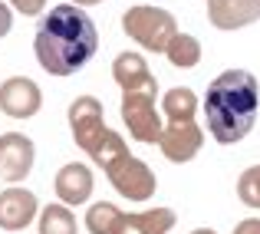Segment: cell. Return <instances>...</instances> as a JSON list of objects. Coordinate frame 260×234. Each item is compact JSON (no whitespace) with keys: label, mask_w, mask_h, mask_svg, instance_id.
<instances>
[{"label":"cell","mask_w":260,"mask_h":234,"mask_svg":"<svg viewBox=\"0 0 260 234\" xmlns=\"http://www.w3.org/2000/svg\"><path fill=\"white\" fill-rule=\"evenodd\" d=\"M10 30H13V7L7 4V0H0V40H4Z\"/></svg>","instance_id":"7402d4cb"},{"label":"cell","mask_w":260,"mask_h":234,"mask_svg":"<svg viewBox=\"0 0 260 234\" xmlns=\"http://www.w3.org/2000/svg\"><path fill=\"white\" fill-rule=\"evenodd\" d=\"M95 50H99V30L86 13V7L76 4L50 7V13L40 20L37 37H33L37 63L59 79L79 73L95 56Z\"/></svg>","instance_id":"6da1fadb"},{"label":"cell","mask_w":260,"mask_h":234,"mask_svg":"<svg viewBox=\"0 0 260 234\" xmlns=\"http://www.w3.org/2000/svg\"><path fill=\"white\" fill-rule=\"evenodd\" d=\"M122 155H128V145H125V139H122V132L109 129V132L102 135V142L95 145V152L89 155V158H92V165H99V168L106 171L109 165H115Z\"/></svg>","instance_id":"d6986e66"},{"label":"cell","mask_w":260,"mask_h":234,"mask_svg":"<svg viewBox=\"0 0 260 234\" xmlns=\"http://www.w3.org/2000/svg\"><path fill=\"white\" fill-rule=\"evenodd\" d=\"M43 109V89L30 76H10L0 82V112L10 119H33Z\"/></svg>","instance_id":"9c48e42d"},{"label":"cell","mask_w":260,"mask_h":234,"mask_svg":"<svg viewBox=\"0 0 260 234\" xmlns=\"http://www.w3.org/2000/svg\"><path fill=\"white\" fill-rule=\"evenodd\" d=\"M70 132L76 139V145L86 155L95 152V145L102 142V135L109 132L106 126V109L95 96H76L70 102Z\"/></svg>","instance_id":"8992f818"},{"label":"cell","mask_w":260,"mask_h":234,"mask_svg":"<svg viewBox=\"0 0 260 234\" xmlns=\"http://www.w3.org/2000/svg\"><path fill=\"white\" fill-rule=\"evenodd\" d=\"M165 56L175 70H194L201 63V40L191 33H175L172 43L165 46Z\"/></svg>","instance_id":"e0dca14e"},{"label":"cell","mask_w":260,"mask_h":234,"mask_svg":"<svg viewBox=\"0 0 260 234\" xmlns=\"http://www.w3.org/2000/svg\"><path fill=\"white\" fill-rule=\"evenodd\" d=\"M208 20L224 33L254 26L260 20V0H208Z\"/></svg>","instance_id":"7c38bea8"},{"label":"cell","mask_w":260,"mask_h":234,"mask_svg":"<svg viewBox=\"0 0 260 234\" xmlns=\"http://www.w3.org/2000/svg\"><path fill=\"white\" fill-rule=\"evenodd\" d=\"M106 175H109V185H112L125 201H148V198H155V191H158L155 171L148 168V162L135 158L132 152L122 155L115 165H109Z\"/></svg>","instance_id":"5b68a950"},{"label":"cell","mask_w":260,"mask_h":234,"mask_svg":"<svg viewBox=\"0 0 260 234\" xmlns=\"http://www.w3.org/2000/svg\"><path fill=\"white\" fill-rule=\"evenodd\" d=\"M7 4L17 13H23V17H40L46 10V0H7Z\"/></svg>","instance_id":"44dd1931"},{"label":"cell","mask_w":260,"mask_h":234,"mask_svg":"<svg viewBox=\"0 0 260 234\" xmlns=\"http://www.w3.org/2000/svg\"><path fill=\"white\" fill-rule=\"evenodd\" d=\"M158 149L168 162L184 165L198 158V152L204 149V129L194 119H168L158 135Z\"/></svg>","instance_id":"52a82bcc"},{"label":"cell","mask_w":260,"mask_h":234,"mask_svg":"<svg viewBox=\"0 0 260 234\" xmlns=\"http://www.w3.org/2000/svg\"><path fill=\"white\" fill-rule=\"evenodd\" d=\"M260 112V82L250 70H224L204 96V119L217 145H237L250 135Z\"/></svg>","instance_id":"7a4b0ae2"},{"label":"cell","mask_w":260,"mask_h":234,"mask_svg":"<svg viewBox=\"0 0 260 234\" xmlns=\"http://www.w3.org/2000/svg\"><path fill=\"white\" fill-rule=\"evenodd\" d=\"M234 234H260V218H244L234 228Z\"/></svg>","instance_id":"603a6c76"},{"label":"cell","mask_w":260,"mask_h":234,"mask_svg":"<svg viewBox=\"0 0 260 234\" xmlns=\"http://www.w3.org/2000/svg\"><path fill=\"white\" fill-rule=\"evenodd\" d=\"M198 106L201 102H198L194 89H188V86H172L161 96V115L165 119H194Z\"/></svg>","instance_id":"ac0fdd59"},{"label":"cell","mask_w":260,"mask_h":234,"mask_svg":"<svg viewBox=\"0 0 260 234\" xmlns=\"http://www.w3.org/2000/svg\"><path fill=\"white\" fill-rule=\"evenodd\" d=\"M178 224V215L172 208H148V211H135V215L122 218L119 234H168Z\"/></svg>","instance_id":"5bb4252c"},{"label":"cell","mask_w":260,"mask_h":234,"mask_svg":"<svg viewBox=\"0 0 260 234\" xmlns=\"http://www.w3.org/2000/svg\"><path fill=\"white\" fill-rule=\"evenodd\" d=\"M122 218H125V211L115 208L112 201H95V204H89L83 228L89 234H119Z\"/></svg>","instance_id":"2e32d148"},{"label":"cell","mask_w":260,"mask_h":234,"mask_svg":"<svg viewBox=\"0 0 260 234\" xmlns=\"http://www.w3.org/2000/svg\"><path fill=\"white\" fill-rule=\"evenodd\" d=\"M40 215V201L33 191L10 185L0 191V231H23L37 221Z\"/></svg>","instance_id":"30bf717a"},{"label":"cell","mask_w":260,"mask_h":234,"mask_svg":"<svg viewBox=\"0 0 260 234\" xmlns=\"http://www.w3.org/2000/svg\"><path fill=\"white\" fill-rule=\"evenodd\" d=\"M191 234H217V231H211V228H198V231H191Z\"/></svg>","instance_id":"d4e9b609"},{"label":"cell","mask_w":260,"mask_h":234,"mask_svg":"<svg viewBox=\"0 0 260 234\" xmlns=\"http://www.w3.org/2000/svg\"><path fill=\"white\" fill-rule=\"evenodd\" d=\"M53 188H56V198H59L63 204L79 208V204H86L89 198H92L95 175H92V168H89L86 162H66L63 168L56 171V182H53Z\"/></svg>","instance_id":"8fae6325"},{"label":"cell","mask_w":260,"mask_h":234,"mask_svg":"<svg viewBox=\"0 0 260 234\" xmlns=\"http://www.w3.org/2000/svg\"><path fill=\"white\" fill-rule=\"evenodd\" d=\"M37 231L40 234H79V224H76V215H73L70 204L53 201V204H46V208H40Z\"/></svg>","instance_id":"9a60e30c"},{"label":"cell","mask_w":260,"mask_h":234,"mask_svg":"<svg viewBox=\"0 0 260 234\" xmlns=\"http://www.w3.org/2000/svg\"><path fill=\"white\" fill-rule=\"evenodd\" d=\"M237 198H241V204L260 211V165H250V168L241 171V178H237Z\"/></svg>","instance_id":"ffe728a7"},{"label":"cell","mask_w":260,"mask_h":234,"mask_svg":"<svg viewBox=\"0 0 260 234\" xmlns=\"http://www.w3.org/2000/svg\"><path fill=\"white\" fill-rule=\"evenodd\" d=\"M112 79L122 93H139V89H148V93H158V79L148 70V60L135 50H125L112 60Z\"/></svg>","instance_id":"4fadbf2b"},{"label":"cell","mask_w":260,"mask_h":234,"mask_svg":"<svg viewBox=\"0 0 260 234\" xmlns=\"http://www.w3.org/2000/svg\"><path fill=\"white\" fill-rule=\"evenodd\" d=\"M70 4H76V7H95V4H102V0H70Z\"/></svg>","instance_id":"cb8c5ba5"},{"label":"cell","mask_w":260,"mask_h":234,"mask_svg":"<svg viewBox=\"0 0 260 234\" xmlns=\"http://www.w3.org/2000/svg\"><path fill=\"white\" fill-rule=\"evenodd\" d=\"M37 165V145L23 132H4L0 135V182L20 185Z\"/></svg>","instance_id":"ba28073f"},{"label":"cell","mask_w":260,"mask_h":234,"mask_svg":"<svg viewBox=\"0 0 260 234\" xmlns=\"http://www.w3.org/2000/svg\"><path fill=\"white\" fill-rule=\"evenodd\" d=\"M155 96L158 93L139 89V93H122V102H119V115L125 122L128 135L142 145H158V135L165 129L161 109L155 106Z\"/></svg>","instance_id":"277c9868"},{"label":"cell","mask_w":260,"mask_h":234,"mask_svg":"<svg viewBox=\"0 0 260 234\" xmlns=\"http://www.w3.org/2000/svg\"><path fill=\"white\" fill-rule=\"evenodd\" d=\"M122 30L132 43H139L148 53H165V46L172 43V37L178 33V20L172 10L165 7H148V4H135L122 13Z\"/></svg>","instance_id":"3957f363"}]
</instances>
